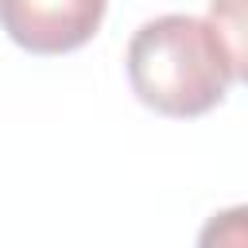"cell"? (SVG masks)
<instances>
[{"mask_svg": "<svg viewBox=\"0 0 248 248\" xmlns=\"http://www.w3.org/2000/svg\"><path fill=\"white\" fill-rule=\"evenodd\" d=\"M132 93L159 116L194 120L225 101L232 66L209 19L159 16L147 19L128 43Z\"/></svg>", "mask_w": 248, "mask_h": 248, "instance_id": "6da1fadb", "label": "cell"}, {"mask_svg": "<svg viewBox=\"0 0 248 248\" xmlns=\"http://www.w3.org/2000/svg\"><path fill=\"white\" fill-rule=\"evenodd\" d=\"M108 0H0V27L27 54H70L85 46Z\"/></svg>", "mask_w": 248, "mask_h": 248, "instance_id": "7a4b0ae2", "label": "cell"}, {"mask_svg": "<svg viewBox=\"0 0 248 248\" xmlns=\"http://www.w3.org/2000/svg\"><path fill=\"white\" fill-rule=\"evenodd\" d=\"M209 23L229 54L232 78L248 85V0H209Z\"/></svg>", "mask_w": 248, "mask_h": 248, "instance_id": "3957f363", "label": "cell"}, {"mask_svg": "<svg viewBox=\"0 0 248 248\" xmlns=\"http://www.w3.org/2000/svg\"><path fill=\"white\" fill-rule=\"evenodd\" d=\"M202 244H248V205H236V209H225L217 213L202 236Z\"/></svg>", "mask_w": 248, "mask_h": 248, "instance_id": "277c9868", "label": "cell"}]
</instances>
